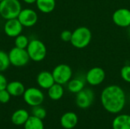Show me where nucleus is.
<instances>
[{
	"instance_id": "obj_24",
	"label": "nucleus",
	"mask_w": 130,
	"mask_h": 129,
	"mask_svg": "<svg viewBox=\"0 0 130 129\" xmlns=\"http://www.w3.org/2000/svg\"><path fill=\"white\" fill-rule=\"evenodd\" d=\"M32 116L43 120L46 116V111L43 106H41V105L35 106L32 108Z\"/></svg>"
},
{
	"instance_id": "obj_22",
	"label": "nucleus",
	"mask_w": 130,
	"mask_h": 129,
	"mask_svg": "<svg viewBox=\"0 0 130 129\" xmlns=\"http://www.w3.org/2000/svg\"><path fill=\"white\" fill-rule=\"evenodd\" d=\"M10 65L11 63L8 58V53L0 50V72L7 70Z\"/></svg>"
},
{
	"instance_id": "obj_19",
	"label": "nucleus",
	"mask_w": 130,
	"mask_h": 129,
	"mask_svg": "<svg viewBox=\"0 0 130 129\" xmlns=\"http://www.w3.org/2000/svg\"><path fill=\"white\" fill-rule=\"evenodd\" d=\"M64 94V89L62 84L55 83L48 89V96L53 100H60Z\"/></svg>"
},
{
	"instance_id": "obj_31",
	"label": "nucleus",
	"mask_w": 130,
	"mask_h": 129,
	"mask_svg": "<svg viewBox=\"0 0 130 129\" xmlns=\"http://www.w3.org/2000/svg\"><path fill=\"white\" fill-rule=\"evenodd\" d=\"M2 1H3V0H0V2H2Z\"/></svg>"
},
{
	"instance_id": "obj_12",
	"label": "nucleus",
	"mask_w": 130,
	"mask_h": 129,
	"mask_svg": "<svg viewBox=\"0 0 130 129\" xmlns=\"http://www.w3.org/2000/svg\"><path fill=\"white\" fill-rule=\"evenodd\" d=\"M23 26L20 23L18 18L6 20V22L4 24V31L5 33L9 37H16L18 35L21 34Z\"/></svg>"
},
{
	"instance_id": "obj_23",
	"label": "nucleus",
	"mask_w": 130,
	"mask_h": 129,
	"mask_svg": "<svg viewBox=\"0 0 130 129\" xmlns=\"http://www.w3.org/2000/svg\"><path fill=\"white\" fill-rule=\"evenodd\" d=\"M29 40L27 36L20 34L18 36L15 37L14 40V46L21 49H27L28 44H29Z\"/></svg>"
},
{
	"instance_id": "obj_1",
	"label": "nucleus",
	"mask_w": 130,
	"mask_h": 129,
	"mask_svg": "<svg viewBox=\"0 0 130 129\" xmlns=\"http://www.w3.org/2000/svg\"><path fill=\"white\" fill-rule=\"evenodd\" d=\"M101 100L106 111L117 114L125 107L126 94L121 87L116 84L109 85L102 90Z\"/></svg>"
},
{
	"instance_id": "obj_13",
	"label": "nucleus",
	"mask_w": 130,
	"mask_h": 129,
	"mask_svg": "<svg viewBox=\"0 0 130 129\" xmlns=\"http://www.w3.org/2000/svg\"><path fill=\"white\" fill-rule=\"evenodd\" d=\"M37 82L40 87L46 90H48L52 85L56 83L52 72H50L48 71H40L37 77Z\"/></svg>"
},
{
	"instance_id": "obj_7",
	"label": "nucleus",
	"mask_w": 130,
	"mask_h": 129,
	"mask_svg": "<svg viewBox=\"0 0 130 129\" xmlns=\"http://www.w3.org/2000/svg\"><path fill=\"white\" fill-rule=\"evenodd\" d=\"M23 97L25 103L32 107L41 105L44 100L43 93L40 89L36 87H30L26 89Z\"/></svg>"
},
{
	"instance_id": "obj_21",
	"label": "nucleus",
	"mask_w": 130,
	"mask_h": 129,
	"mask_svg": "<svg viewBox=\"0 0 130 129\" xmlns=\"http://www.w3.org/2000/svg\"><path fill=\"white\" fill-rule=\"evenodd\" d=\"M67 84L68 90L73 94H78L85 88V82L81 78L71 79Z\"/></svg>"
},
{
	"instance_id": "obj_17",
	"label": "nucleus",
	"mask_w": 130,
	"mask_h": 129,
	"mask_svg": "<svg viewBox=\"0 0 130 129\" xmlns=\"http://www.w3.org/2000/svg\"><path fill=\"white\" fill-rule=\"evenodd\" d=\"M30 115L25 109H21L16 110L11 116V122L15 125H23L28 119Z\"/></svg>"
},
{
	"instance_id": "obj_27",
	"label": "nucleus",
	"mask_w": 130,
	"mask_h": 129,
	"mask_svg": "<svg viewBox=\"0 0 130 129\" xmlns=\"http://www.w3.org/2000/svg\"><path fill=\"white\" fill-rule=\"evenodd\" d=\"M72 31H70L69 30H65L62 31V33L60 34V38L64 42H70L71 39H72Z\"/></svg>"
},
{
	"instance_id": "obj_3",
	"label": "nucleus",
	"mask_w": 130,
	"mask_h": 129,
	"mask_svg": "<svg viewBox=\"0 0 130 129\" xmlns=\"http://www.w3.org/2000/svg\"><path fill=\"white\" fill-rule=\"evenodd\" d=\"M19 0H3L0 2V16L5 19L17 18L21 11Z\"/></svg>"
},
{
	"instance_id": "obj_2",
	"label": "nucleus",
	"mask_w": 130,
	"mask_h": 129,
	"mask_svg": "<svg viewBox=\"0 0 130 129\" xmlns=\"http://www.w3.org/2000/svg\"><path fill=\"white\" fill-rule=\"evenodd\" d=\"M92 33L87 27H79L76 28L72 35L71 44L77 49H83L89 45L91 41Z\"/></svg>"
},
{
	"instance_id": "obj_30",
	"label": "nucleus",
	"mask_w": 130,
	"mask_h": 129,
	"mask_svg": "<svg viewBox=\"0 0 130 129\" xmlns=\"http://www.w3.org/2000/svg\"><path fill=\"white\" fill-rule=\"evenodd\" d=\"M129 36H130V29H129Z\"/></svg>"
},
{
	"instance_id": "obj_14",
	"label": "nucleus",
	"mask_w": 130,
	"mask_h": 129,
	"mask_svg": "<svg viewBox=\"0 0 130 129\" xmlns=\"http://www.w3.org/2000/svg\"><path fill=\"white\" fill-rule=\"evenodd\" d=\"M78 122V116L74 112H67L64 113L60 119V124L66 129L74 128Z\"/></svg>"
},
{
	"instance_id": "obj_16",
	"label": "nucleus",
	"mask_w": 130,
	"mask_h": 129,
	"mask_svg": "<svg viewBox=\"0 0 130 129\" xmlns=\"http://www.w3.org/2000/svg\"><path fill=\"white\" fill-rule=\"evenodd\" d=\"M6 90L12 97H20L24 94L25 91L24 85L18 81H14L10 83H8Z\"/></svg>"
},
{
	"instance_id": "obj_26",
	"label": "nucleus",
	"mask_w": 130,
	"mask_h": 129,
	"mask_svg": "<svg viewBox=\"0 0 130 129\" xmlns=\"http://www.w3.org/2000/svg\"><path fill=\"white\" fill-rule=\"evenodd\" d=\"M11 98V94L8 93V91L5 89L2 90H0V103H7Z\"/></svg>"
},
{
	"instance_id": "obj_28",
	"label": "nucleus",
	"mask_w": 130,
	"mask_h": 129,
	"mask_svg": "<svg viewBox=\"0 0 130 129\" xmlns=\"http://www.w3.org/2000/svg\"><path fill=\"white\" fill-rule=\"evenodd\" d=\"M7 85H8V82L6 78L2 74H0V90L6 89Z\"/></svg>"
},
{
	"instance_id": "obj_5",
	"label": "nucleus",
	"mask_w": 130,
	"mask_h": 129,
	"mask_svg": "<svg viewBox=\"0 0 130 129\" xmlns=\"http://www.w3.org/2000/svg\"><path fill=\"white\" fill-rule=\"evenodd\" d=\"M8 58L11 65L14 67H24L27 65L30 60L26 49H21L16 46L10 50Z\"/></svg>"
},
{
	"instance_id": "obj_11",
	"label": "nucleus",
	"mask_w": 130,
	"mask_h": 129,
	"mask_svg": "<svg viewBox=\"0 0 130 129\" xmlns=\"http://www.w3.org/2000/svg\"><path fill=\"white\" fill-rule=\"evenodd\" d=\"M112 19L117 26L129 27H130V10L126 8L117 9L112 15Z\"/></svg>"
},
{
	"instance_id": "obj_4",
	"label": "nucleus",
	"mask_w": 130,
	"mask_h": 129,
	"mask_svg": "<svg viewBox=\"0 0 130 129\" xmlns=\"http://www.w3.org/2000/svg\"><path fill=\"white\" fill-rule=\"evenodd\" d=\"M26 49L30 60L37 62L43 61L47 53V49L45 44L41 40L37 39L30 40Z\"/></svg>"
},
{
	"instance_id": "obj_8",
	"label": "nucleus",
	"mask_w": 130,
	"mask_h": 129,
	"mask_svg": "<svg viewBox=\"0 0 130 129\" xmlns=\"http://www.w3.org/2000/svg\"><path fill=\"white\" fill-rule=\"evenodd\" d=\"M94 100V93L90 88H84L76 94L75 103L80 109L89 108Z\"/></svg>"
},
{
	"instance_id": "obj_6",
	"label": "nucleus",
	"mask_w": 130,
	"mask_h": 129,
	"mask_svg": "<svg viewBox=\"0 0 130 129\" xmlns=\"http://www.w3.org/2000/svg\"><path fill=\"white\" fill-rule=\"evenodd\" d=\"M52 74L55 82L63 85L72 79V70L71 67L66 64H59L53 68Z\"/></svg>"
},
{
	"instance_id": "obj_9",
	"label": "nucleus",
	"mask_w": 130,
	"mask_h": 129,
	"mask_svg": "<svg viewBox=\"0 0 130 129\" xmlns=\"http://www.w3.org/2000/svg\"><path fill=\"white\" fill-rule=\"evenodd\" d=\"M17 18L23 27H31L37 24L38 15L37 13L31 8H24L21 9Z\"/></svg>"
},
{
	"instance_id": "obj_18",
	"label": "nucleus",
	"mask_w": 130,
	"mask_h": 129,
	"mask_svg": "<svg viewBox=\"0 0 130 129\" xmlns=\"http://www.w3.org/2000/svg\"><path fill=\"white\" fill-rule=\"evenodd\" d=\"M36 5L40 11L48 14L54 10L56 7V0H37Z\"/></svg>"
},
{
	"instance_id": "obj_15",
	"label": "nucleus",
	"mask_w": 130,
	"mask_h": 129,
	"mask_svg": "<svg viewBox=\"0 0 130 129\" xmlns=\"http://www.w3.org/2000/svg\"><path fill=\"white\" fill-rule=\"evenodd\" d=\"M113 129H130V115L120 114L114 118L112 122Z\"/></svg>"
},
{
	"instance_id": "obj_10",
	"label": "nucleus",
	"mask_w": 130,
	"mask_h": 129,
	"mask_svg": "<svg viewBox=\"0 0 130 129\" xmlns=\"http://www.w3.org/2000/svg\"><path fill=\"white\" fill-rule=\"evenodd\" d=\"M106 78L105 71L100 67L91 68L86 74V81L92 86H98L104 82Z\"/></svg>"
},
{
	"instance_id": "obj_20",
	"label": "nucleus",
	"mask_w": 130,
	"mask_h": 129,
	"mask_svg": "<svg viewBox=\"0 0 130 129\" xmlns=\"http://www.w3.org/2000/svg\"><path fill=\"white\" fill-rule=\"evenodd\" d=\"M24 126V129H44L43 120L34 116H29Z\"/></svg>"
},
{
	"instance_id": "obj_29",
	"label": "nucleus",
	"mask_w": 130,
	"mask_h": 129,
	"mask_svg": "<svg viewBox=\"0 0 130 129\" xmlns=\"http://www.w3.org/2000/svg\"><path fill=\"white\" fill-rule=\"evenodd\" d=\"M24 2L27 3V4H34V3H36L37 0H23Z\"/></svg>"
},
{
	"instance_id": "obj_25",
	"label": "nucleus",
	"mask_w": 130,
	"mask_h": 129,
	"mask_svg": "<svg viewBox=\"0 0 130 129\" xmlns=\"http://www.w3.org/2000/svg\"><path fill=\"white\" fill-rule=\"evenodd\" d=\"M120 75L124 81L130 83V65H124L121 68Z\"/></svg>"
}]
</instances>
